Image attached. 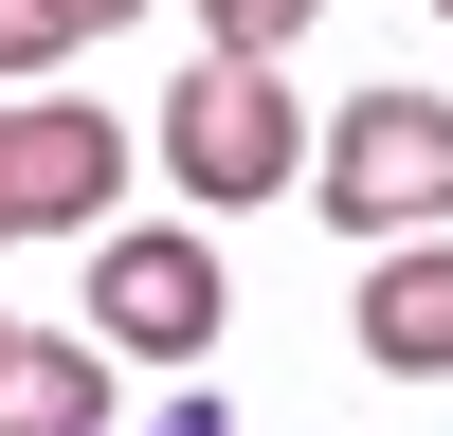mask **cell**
Returning <instances> with one entry per match:
<instances>
[{
    "mask_svg": "<svg viewBox=\"0 0 453 436\" xmlns=\"http://www.w3.org/2000/svg\"><path fill=\"white\" fill-rule=\"evenodd\" d=\"M309 200L345 218L363 254L453 237V91H345V109L309 128Z\"/></svg>",
    "mask_w": 453,
    "mask_h": 436,
    "instance_id": "cell-1",
    "label": "cell"
},
{
    "mask_svg": "<svg viewBox=\"0 0 453 436\" xmlns=\"http://www.w3.org/2000/svg\"><path fill=\"white\" fill-rule=\"evenodd\" d=\"M164 182H181V200H290V182H309L290 73H273V55H200V73L164 91Z\"/></svg>",
    "mask_w": 453,
    "mask_h": 436,
    "instance_id": "cell-2",
    "label": "cell"
},
{
    "mask_svg": "<svg viewBox=\"0 0 453 436\" xmlns=\"http://www.w3.org/2000/svg\"><path fill=\"white\" fill-rule=\"evenodd\" d=\"M218 237L200 218H145V237H91V346L109 363H218Z\"/></svg>",
    "mask_w": 453,
    "mask_h": 436,
    "instance_id": "cell-3",
    "label": "cell"
},
{
    "mask_svg": "<svg viewBox=\"0 0 453 436\" xmlns=\"http://www.w3.org/2000/svg\"><path fill=\"white\" fill-rule=\"evenodd\" d=\"M109 182H127V128L73 91H19L0 109V218L19 237H109Z\"/></svg>",
    "mask_w": 453,
    "mask_h": 436,
    "instance_id": "cell-4",
    "label": "cell"
},
{
    "mask_svg": "<svg viewBox=\"0 0 453 436\" xmlns=\"http://www.w3.org/2000/svg\"><path fill=\"white\" fill-rule=\"evenodd\" d=\"M363 363L381 382H453V237H399L363 273Z\"/></svg>",
    "mask_w": 453,
    "mask_h": 436,
    "instance_id": "cell-5",
    "label": "cell"
},
{
    "mask_svg": "<svg viewBox=\"0 0 453 436\" xmlns=\"http://www.w3.org/2000/svg\"><path fill=\"white\" fill-rule=\"evenodd\" d=\"M0 436H109V346L91 327H19L0 346Z\"/></svg>",
    "mask_w": 453,
    "mask_h": 436,
    "instance_id": "cell-6",
    "label": "cell"
},
{
    "mask_svg": "<svg viewBox=\"0 0 453 436\" xmlns=\"http://www.w3.org/2000/svg\"><path fill=\"white\" fill-rule=\"evenodd\" d=\"M326 0H200V55H290Z\"/></svg>",
    "mask_w": 453,
    "mask_h": 436,
    "instance_id": "cell-7",
    "label": "cell"
},
{
    "mask_svg": "<svg viewBox=\"0 0 453 436\" xmlns=\"http://www.w3.org/2000/svg\"><path fill=\"white\" fill-rule=\"evenodd\" d=\"M73 55V36H55V0H0V73H19V91H36V73H55Z\"/></svg>",
    "mask_w": 453,
    "mask_h": 436,
    "instance_id": "cell-8",
    "label": "cell"
},
{
    "mask_svg": "<svg viewBox=\"0 0 453 436\" xmlns=\"http://www.w3.org/2000/svg\"><path fill=\"white\" fill-rule=\"evenodd\" d=\"M145 19V0H55V36H73V55H91V36H127Z\"/></svg>",
    "mask_w": 453,
    "mask_h": 436,
    "instance_id": "cell-9",
    "label": "cell"
},
{
    "mask_svg": "<svg viewBox=\"0 0 453 436\" xmlns=\"http://www.w3.org/2000/svg\"><path fill=\"white\" fill-rule=\"evenodd\" d=\"M145 436H236V418H218V400H164V418H145Z\"/></svg>",
    "mask_w": 453,
    "mask_h": 436,
    "instance_id": "cell-10",
    "label": "cell"
},
{
    "mask_svg": "<svg viewBox=\"0 0 453 436\" xmlns=\"http://www.w3.org/2000/svg\"><path fill=\"white\" fill-rule=\"evenodd\" d=\"M0 237H19V218H0Z\"/></svg>",
    "mask_w": 453,
    "mask_h": 436,
    "instance_id": "cell-11",
    "label": "cell"
},
{
    "mask_svg": "<svg viewBox=\"0 0 453 436\" xmlns=\"http://www.w3.org/2000/svg\"><path fill=\"white\" fill-rule=\"evenodd\" d=\"M0 346H19V327H0Z\"/></svg>",
    "mask_w": 453,
    "mask_h": 436,
    "instance_id": "cell-12",
    "label": "cell"
},
{
    "mask_svg": "<svg viewBox=\"0 0 453 436\" xmlns=\"http://www.w3.org/2000/svg\"><path fill=\"white\" fill-rule=\"evenodd\" d=\"M435 19H453V0H435Z\"/></svg>",
    "mask_w": 453,
    "mask_h": 436,
    "instance_id": "cell-13",
    "label": "cell"
}]
</instances>
